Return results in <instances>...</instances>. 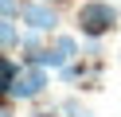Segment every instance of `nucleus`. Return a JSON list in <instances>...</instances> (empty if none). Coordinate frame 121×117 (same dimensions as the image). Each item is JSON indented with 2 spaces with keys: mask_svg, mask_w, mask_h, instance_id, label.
Instances as JSON below:
<instances>
[{
  "mask_svg": "<svg viewBox=\"0 0 121 117\" xmlns=\"http://www.w3.org/2000/svg\"><path fill=\"white\" fill-rule=\"evenodd\" d=\"M121 27V8L113 0H82L74 8V31L82 39H105Z\"/></svg>",
  "mask_w": 121,
  "mask_h": 117,
  "instance_id": "1",
  "label": "nucleus"
},
{
  "mask_svg": "<svg viewBox=\"0 0 121 117\" xmlns=\"http://www.w3.org/2000/svg\"><path fill=\"white\" fill-rule=\"evenodd\" d=\"M102 74H105V59H86V55L70 59L59 70V78L74 90H102Z\"/></svg>",
  "mask_w": 121,
  "mask_h": 117,
  "instance_id": "2",
  "label": "nucleus"
},
{
  "mask_svg": "<svg viewBox=\"0 0 121 117\" xmlns=\"http://www.w3.org/2000/svg\"><path fill=\"white\" fill-rule=\"evenodd\" d=\"M47 86H51V70L27 62L24 74L16 78V86H12V90H4V98H16V101H39L43 94H47Z\"/></svg>",
  "mask_w": 121,
  "mask_h": 117,
  "instance_id": "3",
  "label": "nucleus"
},
{
  "mask_svg": "<svg viewBox=\"0 0 121 117\" xmlns=\"http://www.w3.org/2000/svg\"><path fill=\"white\" fill-rule=\"evenodd\" d=\"M20 20H24V27H39V31H47V35H55V31L63 27V12H59L55 0H24Z\"/></svg>",
  "mask_w": 121,
  "mask_h": 117,
  "instance_id": "4",
  "label": "nucleus"
},
{
  "mask_svg": "<svg viewBox=\"0 0 121 117\" xmlns=\"http://www.w3.org/2000/svg\"><path fill=\"white\" fill-rule=\"evenodd\" d=\"M20 23H24V20H0V51H4V55L20 51V35H24Z\"/></svg>",
  "mask_w": 121,
  "mask_h": 117,
  "instance_id": "5",
  "label": "nucleus"
},
{
  "mask_svg": "<svg viewBox=\"0 0 121 117\" xmlns=\"http://www.w3.org/2000/svg\"><path fill=\"white\" fill-rule=\"evenodd\" d=\"M51 43H55V51L63 55L66 62L82 55V39H78V35H66V31H55V35H51Z\"/></svg>",
  "mask_w": 121,
  "mask_h": 117,
  "instance_id": "6",
  "label": "nucleus"
},
{
  "mask_svg": "<svg viewBox=\"0 0 121 117\" xmlns=\"http://www.w3.org/2000/svg\"><path fill=\"white\" fill-rule=\"evenodd\" d=\"M47 43H51L47 31H39V27H24V35H20V55H31V51H39V47H47Z\"/></svg>",
  "mask_w": 121,
  "mask_h": 117,
  "instance_id": "7",
  "label": "nucleus"
},
{
  "mask_svg": "<svg viewBox=\"0 0 121 117\" xmlns=\"http://www.w3.org/2000/svg\"><path fill=\"white\" fill-rule=\"evenodd\" d=\"M82 55H86V59H105L102 39H82Z\"/></svg>",
  "mask_w": 121,
  "mask_h": 117,
  "instance_id": "8",
  "label": "nucleus"
},
{
  "mask_svg": "<svg viewBox=\"0 0 121 117\" xmlns=\"http://www.w3.org/2000/svg\"><path fill=\"white\" fill-rule=\"evenodd\" d=\"M20 8H24V0H0V20H20Z\"/></svg>",
  "mask_w": 121,
  "mask_h": 117,
  "instance_id": "9",
  "label": "nucleus"
},
{
  "mask_svg": "<svg viewBox=\"0 0 121 117\" xmlns=\"http://www.w3.org/2000/svg\"><path fill=\"white\" fill-rule=\"evenodd\" d=\"M59 113H63V109H59L55 101H51V105H35V109H31L27 117H59Z\"/></svg>",
  "mask_w": 121,
  "mask_h": 117,
  "instance_id": "10",
  "label": "nucleus"
},
{
  "mask_svg": "<svg viewBox=\"0 0 121 117\" xmlns=\"http://www.w3.org/2000/svg\"><path fill=\"white\" fill-rule=\"evenodd\" d=\"M16 105H20L16 98H4V105H0V117H16Z\"/></svg>",
  "mask_w": 121,
  "mask_h": 117,
  "instance_id": "11",
  "label": "nucleus"
},
{
  "mask_svg": "<svg viewBox=\"0 0 121 117\" xmlns=\"http://www.w3.org/2000/svg\"><path fill=\"white\" fill-rule=\"evenodd\" d=\"M74 117H94V113H90V109H86V105H82V109H78V113H74Z\"/></svg>",
  "mask_w": 121,
  "mask_h": 117,
  "instance_id": "12",
  "label": "nucleus"
},
{
  "mask_svg": "<svg viewBox=\"0 0 121 117\" xmlns=\"http://www.w3.org/2000/svg\"><path fill=\"white\" fill-rule=\"evenodd\" d=\"M55 4H63V0H55Z\"/></svg>",
  "mask_w": 121,
  "mask_h": 117,
  "instance_id": "13",
  "label": "nucleus"
}]
</instances>
